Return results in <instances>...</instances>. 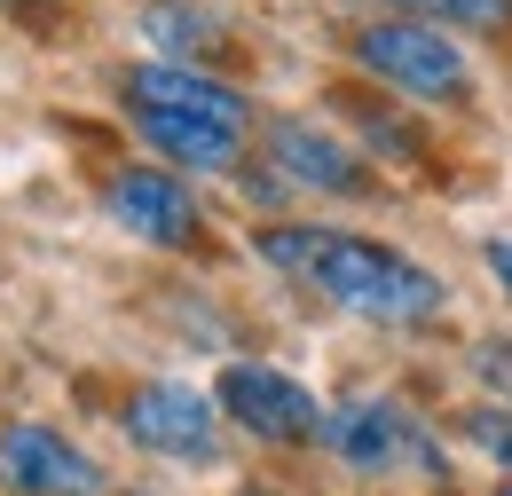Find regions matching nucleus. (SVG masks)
I'll return each mask as SVG.
<instances>
[{
  "instance_id": "f257e3e1",
  "label": "nucleus",
  "mask_w": 512,
  "mask_h": 496,
  "mask_svg": "<svg viewBox=\"0 0 512 496\" xmlns=\"http://www.w3.org/2000/svg\"><path fill=\"white\" fill-rule=\"evenodd\" d=\"M260 252L292 276H308L331 308L371 315V323H418L442 308V276H426L418 260L371 245V237H339V229H268Z\"/></svg>"
},
{
  "instance_id": "f03ea898",
  "label": "nucleus",
  "mask_w": 512,
  "mask_h": 496,
  "mask_svg": "<svg viewBox=\"0 0 512 496\" xmlns=\"http://www.w3.org/2000/svg\"><path fill=\"white\" fill-rule=\"evenodd\" d=\"M355 63L371 79H386V87L418 95V103H457L465 95V56H457V40H449L442 24H426V16L363 24L355 32Z\"/></svg>"
},
{
  "instance_id": "7ed1b4c3",
  "label": "nucleus",
  "mask_w": 512,
  "mask_h": 496,
  "mask_svg": "<svg viewBox=\"0 0 512 496\" xmlns=\"http://www.w3.org/2000/svg\"><path fill=\"white\" fill-rule=\"evenodd\" d=\"M221 410L260 441H316L323 434L316 394L292 371H268V363H229L221 371Z\"/></svg>"
},
{
  "instance_id": "20e7f679",
  "label": "nucleus",
  "mask_w": 512,
  "mask_h": 496,
  "mask_svg": "<svg viewBox=\"0 0 512 496\" xmlns=\"http://www.w3.org/2000/svg\"><path fill=\"white\" fill-rule=\"evenodd\" d=\"M127 434L134 449H150V457H174V465H213V402L190 394V386H174V378H150V386H134L127 402Z\"/></svg>"
},
{
  "instance_id": "39448f33",
  "label": "nucleus",
  "mask_w": 512,
  "mask_h": 496,
  "mask_svg": "<svg viewBox=\"0 0 512 496\" xmlns=\"http://www.w3.org/2000/svg\"><path fill=\"white\" fill-rule=\"evenodd\" d=\"M111 221L119 229H134L142 245H166V252H190L197 245V197L174 174H158V166H127V174H111Z\"/></svg>"
},
{
  "instance_id": "423d86ee",
  "label": "nucleus",
  "mask_w": 512,
  "mask_h": 496,
  "mask_svg": "<svg viewBox=\"0 0 512 496\" xmlns=\"http://www.w3.org/2000/svg\"><path fill=\"white\" fill-rule=\"evenodd\" d=\"M0 481L16 496H95L103 489V473L48 426H8L0 434Z\"/></svg>"
},
{
  "instance_id": "0eeeda50",
  "label": "nucleus",
  "mask_w": 512,
  "mask_h": 496,
  "mask_svg": "<svg viewBox=\"0 0 512 496\" xmlns=\"http://www.w3.org/2000/svg\"><path fill=\"white\" fill-rule=\"evenodd\" d=\"M127 103L134 111H182V119H213V126H237L245 134V95L237 87H221V79H205L190 63H134L127 71Z\"/></svg>"
},
{
  "instance_id": "6e6552de",
  "label": "nucleus",
  "mask_w": 512,
  "mask_h": 496,
  "mask_svg": "<svg viewBox=\"0 0 512 496\" xmlns=\"http://www.w3.org/2000/svg\"><path fill=\"white\" fill-rule=\"evenodd\" d=\"M268 166H276L284 182H300V189H323V197H355V189H363V158L339 150V142L308 119L268 126Z\"/></svg>"
},
{
  "instance_id": "1a4fd4ad",
  "label": "nucleus",
  "mask_w": 512,
  "mask_h": 496,
  "mask_svg": "<svg viewBox=\"0 0 512 496\" xmlns=\"http://www.w3.org/2000/svg\"><path fill=\"white\" fill-rule=\"evenodd\" d=\"M323 441H331L355 473H386V465H402V457H426L418 426H410L394 402H347V410L323 426Z\"/></svg>"
},
{
  "instance_id": "9d476101",
  "label": "nucleus",
  "mask_w": 512,
  "mask_h": 496,
  "mask_svg": "<svg viewBox=\"0 0 512 496\" xmlns=\"http://www.w3.org/2000/svg\"><path fill=\"white\" fill-rule=\"evenodd\" d=\"M134 134L174 158V166H197V174H229L245 158V134L237 126H213V119H182V111H134Z\"/></svg>"
},
{
  "instance_id": "9b49d317",
  "label": "nucleus",
  "mask_w": 512,
  "mask_h": 496,
  "mask_svg": "<svg viewBox=\"0 0 512 496\" xmlns=\"http://www.w3.org/2000/svg\"><path fill=\"white\" fill-rule=\"evenodd\" d=\"M142 40L158 56H205V48H221V16H205L190 0H150L142 8Z\"/></svg>"
},
{
  "instance_id": "f8f14e48",
  "label": "nucleus",
  "mask_w": 512,
  "mask_h": 496,
  "mask_svg": "<svg viewBox=\"0 0 512 496\" xmlns=\"http://www.w3.org/2000/svg\"><path fill=\"white\" fill-rule=\"evenodd\" d=\"M426 24H465V32H505L512 24V0H394Z\"/></svg>"
},
{
  "instance_id": "ddd939ff",
  "label": "nucleus",
  "mask_w": 512,
  "mask_h": 496,
  "mask_svg": "<svg viewBox=\"0 0 512 496\" xmlns=\"http://www.w3.org/2000/svg\"><path fill=\"white\" fill-rule=\"evenodd\" d=\"M473 441H481L497 465H512V410H473Z\"/></svg>"
},
{
  "instance_id": "4468645a",
  "label": "nucleus",
  "mask_w": 512,
  "mask_h": 496,
  "mask_svg": "<svg viewBox=\"0 0 512 496\" xmlns=\"http://www.w3.org/2000/svg\"><path fill=\"white\" fill-rule=\"evenodd\" d=\"M473 371L512 394V339H481V347H473Z\"/></svg>"
},
{
  "instance_id": "2eb2a0df",
  "label": "nucleus",
  "mask_w": 512,
  "mask_h": 496,
  "mask_svg": "<svg viewBox=\"0 0 512 496\" xmlns=\"http://www.w3.org/2000/svg\"><path fill=\"white\" fill-rule=\"evenodd\" d=\"M489 268L505 276V292H512V237H497V245H489Z\"/></svg>"
},
{
  "instance_id": "dca6fc26",
  "label": "nucleus",
  "mask_w": 512,
  "mask_h": 496,
  "mask_svg": "<svg viewBox=\"0 0 512 496\" xmlns=\"http://www.w3.org/2000/svg\"><path fill=\"white\" fill-rule=\"evenodd\" d=\"M505 496H512V489H505Z\"/></svg>"
}]
</instances>
